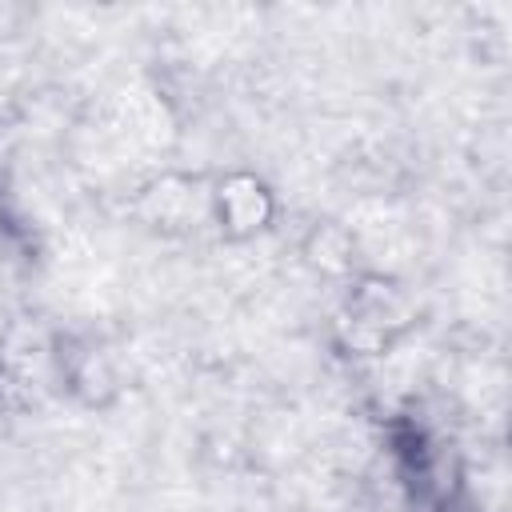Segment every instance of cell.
Returning <instances> with one entry per match:
<instances>
[{
	"instance_id": "6da1fadb",
	"label": "cell",
	"mask_w": 512,
	"mask_h": 512,
	"mask_svg": "<svg viewBox=\"0 0 512 512\" xmlns=\"http://www.w3.org/2000/svg\"><path fill=\"white\" fill-rule=\"evenodd\" d=\"M224 212H228V224L252 228V224L264 220L268 204H264V192H260L252 180H236V184H228V192H224Z\"/></svg>"
}]
</instances>
